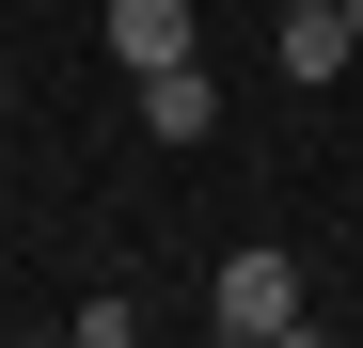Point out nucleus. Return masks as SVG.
<instances>
[{
  "label": "nucleus",
  "mask_w": 363,
  "mask_h": 348,
  "mask_svg": "<svg viewBox=\"0 0 363 348\" xmlns=\"http://www.w3.org/2000/svg\"><path fill=\"white\" fill-rule=\"evenodd\" d=\"M269 64H284L300 95H332V80L363 64V16H347V0H284V32H269Z\"/></svg>",
  "instance_id": "obj_2"
},
{
  "label": "nucleus",
  "mask_w": 363,
  "mask_h": 348,
  "mask_svg": "<svg viewBox=\"0 0 363 348\" xmlns=\"http://www.w3.org/2000/svg\"><path fill=\"white\" fill-rule=\"evenodd\" d=\"M269 16H284V0H269Z\"/></svg>",
  "instance_id": "obj_6"
},
{
  "label": "nucleus",
  "mask_w": 363,
  "mask_h": 348,
  "mask_svg": "<svg viewBox=\"0 0 363 348\" xmlns=\"http://www.w3.org/2000/svg\"><path fill=\"white\" fill-rule=\"evenodd\" d=\"M143 127H158V143H221V80H206V48H190V64H143Z\"/></svg>",
  "instance_id": "obj_3"
},
{
  "label": "nucleus",
  "mask_w": 363,
  "mask_h": 348,
  "mask_svg": "<svg viewBox=\"0 0 363 348\" xmlns=\"http://www.w3.org/2000/svg\"><path fill=\"white\" fill-rule=\"evenodd\" d=\"M300 254H269V238H237L221 269H206V332H237V348H300Z\"/></svg>",
  "instance_id": "obj_1"
},
{
  "label": "nucleus",
  "mask_w": 363,
  "mask_h": 348,
  "mask_svg": "<svg viewBox=\"0 0 363 348\" xmlns=\"http://www.w3.org/2000/svg\"><path fill=\"white\" fill-rule=\"evenodd\" d=\"M347 16H363V0H347Z\"/></svg>",
  "instance_id": "obj_5"
},
{
  "label": "nucleus",
  "mask_w": 363,
  "mask_h": 348,
  "mask_svg": "<svg viewBox=\"0 0 363 348\" xmlns=\"http://www.w3.org/2000/svg\"><path fill=\"white\" fill-rule=\"evenodd\" d=\"M190 48H206L190 0H111V64H127V80H143V64H190Z\"/></svg>",
  "instance_id": "obj_4"
}]
</instances>
